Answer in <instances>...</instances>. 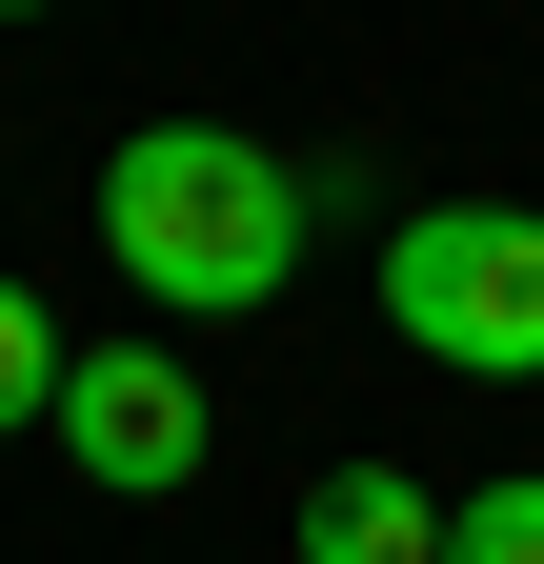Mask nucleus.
<instances>
[{
    "mask_svg": "<svg viewBox=\"0 0 544 564\" xmlns=\"http://www.w3.org/2000/svg\"><path fill=\"white\" fill-rule=\"evenodd\" d=\"M101 262L142 282L162 323H242L303 282V162L283 141H222V121H142L101 162Z\"/></svg>",
    "mask_w": 544,
    "mask_h": 564,
    "instance_id": "1",
    "label": "nucleus"
},
{
    "mask_svg": "<svg viewBox=\"0 0 544 564\" xmlns=\"http://www.w3.org/2000/svg\"><path fill=\"white\" fill-rule=\"evenodd\" d=\"M383 323L464 383H544V202H424L383 242Z\"/></svg>",
    "mask_w": 544,
    "mask_h": 564,
    "instance_id": "2",
    "label": "nucleus"
},
{
    "mask_svg": "<svg viewBox=\"0 0 544 564\" xmlns=\"http://www.w3.org/2000/svg\"><path fill=\"white\" fill-rule=\"evenodd\" d=\"M61 464L121 484V505H162V484H202V364L182 343H61Z\"/></svg>",
    "mask_w": 544,
    "mask_h": 564,
    "instance_id": "3",
    "label": "nucleus"
},
{
    "mask_svg": "<svg viewBox=\"0 0 544 564\" xmlns=\"http://www.w3.org/2000/svg\"><path fill=\"white\" fill-rule=\"evenodd\" d=\"M303 564H444V484H403V464H323V484H303Z\"/></svg>",
    "mask_w": 544,
    "mask_h": 564,
    "instance_id": "4",
    "label": "nucleus"
},
{
    "mask_svg": "<svg viewBox=\"0 0 544 564\" xmlns=\"http://www.w3.org/2000/svg\"><path fill=\"white\" fill-rule=\"evenodd\" d=\"M444 564H544V484H464V505H444Z\"/></svg>",
    "mask_w": 544,
    "mask_h": 564,
    "instance_id": "5",
    "label": "nucleus"
},
{
    "mask_svg": "<svg viewBox=\"0 0 544 564\" xmlns=\"http://www.w3.org/2000/svg\"><path fill=\"white\" fill-rule=\"evenodd\" d=\"M61 403V343H41V282H0V423Z\"/></svg>",
    "mask_w": 544,
    "mask_h": 564,
    "instance_id": "6",
    "label": "nucleus"
}]
</instances>
